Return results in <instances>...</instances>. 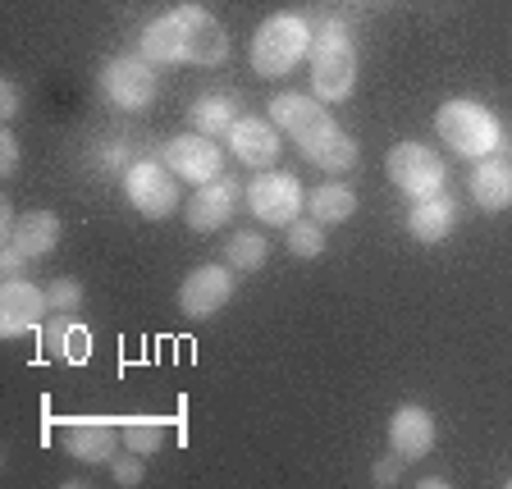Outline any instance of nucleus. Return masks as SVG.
Instances as JSON below:
<instances>
[{
  "instance_id": "nucleus-12",
  "label": "nucleus",
  "mask_w": 512,
  "mask_h": 489,
  "mask_svg": "<svg viewBox=\"0 0 512 489\" xmlns=\"http://www.w3.org/2000/svg\"><path fill=\"white\" fill-rule=\"evenodd\" d=\"M60 439L78 462H115V448L124 444L119 426L106 416H74L60 426Z\"/></svg>"
},
{
  "instance_id": "nucleus-30",
  "label": "nucleus",
  "mask_w": 512,
  "mask_h": 489,
  "mask_svg": "<svg viewBox=\"0 0 512 489\" xmlns=\"http://www.w3.org/2000/svg\"><path fill=\"white\" fill-rule=\"evenodd\" d=\"M0 170H5V174L19 170V142H14V133H5V138H0Z\"/></svg>"
},
{
  "instance_id": "nucleus-11",
  "label": "nucleus",
  "mask_w": 512,
  "mask_h": 489,
  "mask_svg": "<svg viewBox=\"0 0 512 489\" xmlns=\"http://www.w3.org/2000/svg\"><path fill=\"white\" fill-rule=\"evenodd\" d=\"M311 87H316L320 101H348L352 87H357V51H352V42L311 51Z\"/></svg>"
},
{
  "instance_id": "nucleus-33",
  "label": "nucleus",
  "mask_w": 512,
  "mask_h": 489,
  "mask_svg": "<svg viewBox=\"0 0 512 489\" xmlns=\"http://www.w3.org/2000/svg\"><path fill=\"white\" fill-rule=\"evenodd\" d=\"M0 266H5V275H23V266H28V256H23L19 247L5 243V256H0Z\"/></svg>"
},
{
  "instance_id": "nucleus-27",
  "label": "nucleus",
  "mask_w": 512,
  "mask_h": 489,
  "mask_svg": "<svg viewBox=\"0 0 512 489\" xmlns=\"http://www.w3.org/2000/svg\"><path fill=\"white\" fill-rule=\"evenodd\" d=\"M288 252L298 261H316L325 252V224H307V220H293L288 224Z\"/></svg>"
},
{
  "instance_id": "nucleus-4",
  "label": "nucleus",
  "mask_w": 512,
  "mask_h": 489,
  "mask_svg": "<svg viewBox=\"0 0 512 489\" xmlns=\"http://www.w3.org/2000/svg\"><path fill=\"white\" fill-rule=\"evenodd\" d=\"M247 206L261 224H275V229H288L298 220V211L307 206V192L298 188V179L284 170H261L252 183H247Z\"/></svg>"
},
{
  "instance_id": "nucleus-28",
  "label": "nucleus",
  "mask_w": 512,
  "mask_h": 489,
  "mask_svg": "<svg viewBox=\"0 0 512 489\" xmlns=\"http://www.w3.org/2000/svg\"><path fill=\"white\" fill-rule=\"evenodd\" d=\"M46 298H51V311H78L83 284L78 279H55V284H46Z\"/></svg>"
},
{
  "instance_id": "nucleus-6",
  "label": "nucleus",
  "mask_w": 512,
  "mask_h": 489,
  "mask_svg": "<svg viewBox=\"0 0 512 489\" xmlns=\"http://www.w3.org/2000/svg\"><path fill=\"white\" fill-rule=\"evenodd\" d=\"M101 92L115 101L119 110H142L156 96V74H151L147 55H115L101 64Z\"/></svg>"
},
{
  "instance_id": "nucleus-2",
  "label": "nucleus",
  "mask_w": 512,
  "mask_h": 489,
  "mask_svg": "<svg viewBox=\"0 0 512 489\" xmlns=\"http://www.w3.org/2000/svg\"><path fill=\"white\" fill-rule=\"evenodd\" d=\"M435 128L458 156L471 160L494 156V147H499V119L480 101H444V110L435 115Z\"/></svg>"
},
{
  "instance_id": "nucleus-3",
  "label": "nucleus",
  "mask_w": 512,
  "mask_h": 489,
  "mask_svg": "<svg viewBox=\"0 0 512 489\" xmlns=\"http://www.w3.org/2000/svg\"><path fill=\"white\" fill-rule=\"evenodd\" d=\"M124 192L133 211H142L147 220H165L179 211V174L165 160H133L124 174Z\"/></svg>"
},
{
  "instance_id": "nucleus-14",
  "label": "nucleus",
  "mask_w": 512,
  "mask_h": 489,
  "mask_svg": "<svg viewBox=\"0 0 512 489\" xmlns=\"http://www.w3.org/2000/svg\"><path fill=\"white\" fill-rule=\"evenodd\" d=\"M229 151H234L243 165H252V170H270L279 160V128L275 119H261V115H247L238 119L234 128H229Z\"/></svg>"
},
{
  "instance_id": "nucleus-20",
  "label": "nucleus",
  "mask_w": 512,
  "mask_h": 489,
  "mask_svg": "<svg viewBox=\"0 0 512 489\" xmlns=\"http://www.w3.org/2000/svg\"><path fill=\"white\" fill-rule=\"evenodd\" d=\"M142 55H147L151 64H183L188 60V55H183V32H179L174 10L151 19L147 28H142Z\"/></svg>"
},
{
  "instance_id": "nucleus-31",
  "label": "nucleus",
  "mask_w": 512,
  "mask_h": 489,
  "mask_svg": "<svg viewBox=\"0 0 512 489\" xmlns=\"http://www.w3.org/2000/svg\"><path fill=\"white\" fill-rule=\"evenodd\" d=\"M398 471H403V458H384V462H375V485H394L398 480Z\"/></svg>"
},
{
  "instance_id": "nucleus-32",
  "label": "nucleus",
  "mask_w": 512,
  "mask_h": 489,
  "mask_svg": "<svg viewBox=\"0 0 512 489\" xmlns=\"http://www.w3.org/2000/svg\"><path fill=\"white\" fill-rule=\"evenodd\" d=\"M0 115L5 119L19 115V83H0Z\"/></svg>"
},
{
  "instance_id": "nucleus-26",
  "label": "nucleus",
  "mask_w": 512,
  "mask_h": 489,
  "mask_svg": "<svg viewBox=\"0 0 512 489\" xmlns=\"http://www.w3.org/2000/svg\"><path fill=\"white\" fill-rule=\"evenodd\" d=\"M266 256H270V247L256 229H238V234L229 238V247H224V261H229L234 270H261L266 266Z\"/></svg>"
},
{
  "instance_id": "nucleus-9",
  "label": "nucleus",
  "mask_w": 512,
  "mask_h": 489,
  "mask_svg": "<svg viewBox=\"0 0 512 489\" xmlns=\"http://www.w3.org/2000/svg\"><path fill=\"white\" fill-rule=\"evenodd\" d=\"M46 311H51L46 288L28 284V279H19V275L5 279V288H0V330H5V339L32 334L37 325H42Z\"/></svg>"
},
{
  "instance_id": "nucleus-25",
  "label": "nucleus",
  "mask_w": 512,
  "mask_h": 489,
  "mask_svg": "<svg viewBox=\"0 0 512 489\" xmlns=\"http://www.w3.org/2000/svg\"><path fill=\"white\" fill-rule=\"evenodd\" d=\"M234 101L229 96H202L197 106H192V128L206 133V138H229V128H234Z\"/></svg>"
},
{
  "instance_id": "nucleus-13",
  "label": "nucleus",
  "mask_w": 512,
  "mask_h": 489,
  "mask_svg": "<svg viewBox=\"0 0 512 489\" xmlns=\"http://www.w3.org/2000/svg\"><path fill=\"white\" fill-rule=\"evenodd\" d=\"M160 160H165V165H170L179 179H188V183L220 179V147H215V138H206V133H183V138L165 142Z\"/></svg>"
},
{
  "instance_id": "nucleus-5",
  "label": "nucleus",
  "mask_w": 512,
  "mask_h": 489,
  "mask_svg": "<svg viewBox=\"0 0 512 489\" xmlns=\"http://www.w3.org/2000/svg\"><path fill=\"white\" fill-rule=\"evenodd\" d=\"M384 170H389V183H394L398 192H407L412 202L416 197L444 192V160L430 147H421V142H398V147L389 151V160H384Z\"/></svg>"
},
{
  "instance_id": "nucleus-24",
  "label": "nucleus",
  "mask_w": 512,
  "mask_h": 489,
  "mask_svg": "<svg viewBox=\"0 0 512 489\" xmlns=\"http://www.w3.org/2000/svg\"><path fill=\"white\" fill-rule=\"evenodd\" d=\"M119 435H124V444L133 448V453H160L165 448V439H170V421H160V416H124L119 421Z\"/></svg>"
},
{
  "instance_id": "nucleus-1",
  "label": "nucleus",
  "mask_w": 512,
  "mask_h": 489,
  "mask_svg": "<svg viewBox=\"0 0 512 489\" xmlns=\"http://www.w3.org/2000/svg\"><path fill=\"white\" fill-rule=\"evenodd\" d=\"M311 51V19L302 14H270L252 37V69L261 78H284Z\"/></svg>"
},
{
  "instance_id": "nucleus-8",
  "label": "nucleus",
  "mask_w": 512,
  "mask_h": 489,
  "mask_svg": "<svg viewBox=\"0 0 512 489\" xmlns=\"http://www.w3.org/2000/svg\"><path fill=\"white\" fill-rule=\"evenodd\" d=\"M234 298V266H197L179 284V311L188 320H211L224 302Z\"/></svg>"
},
{
  "instance_id": "nucleus-22",
  "label": "nucleus",
  "mask_w": 512,
  "mask_h": 489,
  "mask_svg": "<svg viewBox=\"0 0 512 489\" xmlns=\"http://www.w3.org/2000/svg\"><path fill=\"white\" fill-rule=\"evenodd\" d=\"M307 211L316 224H343L357 215V192L343 188V183H320L307 197Z\"/></svg>"
},
{
  "instance_id": "nucleus-18",
  "label": "nucleus",
  "mask_w": 512,
  "mask_h": 489,
  "mask_svg": "<svg viewBox=\"0 0 512 489\" xmlns=\"http://www.w3.org/2000/svg\"><path fill=\"white\" fill-rule=\"evenodd\" d=\"M471 197L480 211H508L512 206V165L503 156H480L471 170Z\"/></svg>"
},
{
  "instance_id": "nucleus-15",
  "label": "nucleus",
  "mask_w": 512,
  "mask_h": 489,
  "mask_svg": "<svg viewBox=\"0 0 512 489\" xmlns=\"http://www.w3.org/2000/svg\"><path fill=\"white\" fill-rule=\"evenodd\" d=\"M389 444L403 462H421L435 448V416L426 407L403 403L394 416H389Z\"/></svg>"
},
{
  "instance_id": "nucleus-16",
  "label": "nucleus",
  "mask_w": 512,
  "mask_h": 489,
  "mask_svg": "<svg viewBox=\"0 0 512 489\" xmlns=\"http://www.w3.org/2000/svg\"><path fill=\"white\" fill-rule=\"evenodd\" d=\"M238 206V179H211V183H197V192L188 197V224L197 229V234H211V229H220L229 215H234Z\"/></svg>"
},
{
  "instance_id": "nucleus-34",
  "label": "nucleus",
  "mask_w": 512,
  "mask_h": 489,
  "mask_svg": "<svg viewBox=\"0 0 512 489\" xmlns=\"http://www.w3.org/2000/svg\"><path fill=\"white\" fill-rule=\"evenodd\" d=\"M508 489H512V476H508Z\"/></svg>"
},
{
  "instance_id": "nucleus-23",
  "label": "nucleus",
  "mask_w": 512,
  "mask_h": 489,
  "mask_svg": "<svg viewBox=\"0 0 512 489\" xmlns=\"http://www.w3.org/2000/svg\"><path fill=\"white\" fill-rule=\"evenodd\" d=\"M270 119H275V128H284V133H307L316 119H325V110L311 101V96H298V92H279L275 101H270Z\"/></svg>"
},
{
  "instance_id": "nucleus-29",
  "label": "nucleus",
  "mask_w": 512,
  "mask_h": 489,
  "mask_svg": "<svg viewBox=\"0 0 512 489\" xmlns=\"http://www.w3.org/2000/svg\"><path fill=\"white\" fill-rule=\"evenodd\" d=\"M115 480L124 489L142 485V453H133V448H128V458H115Z\"/></svg>"
},
{
  "instance_id": "nucleus-10",
  "label": "nucleus",
  "mask_w": 512,
  "mask_h": 489,
  "mask_svg": "<svg viewBox=\"0 0 512 489\" xmlns=\"http://www.w3.org/2000/svg\"><path fill=\"white\" fill-rule=\"evenodd\" d=\"M298 151L316 165V170H330V174H343L357 165V142H352L330 115L316 119L307 133H298Z\"/></svg>"
},
{
  "instance_id": "nucleus-17",
  "label": "nucleus",
  "mask_w": 512,
  "mask_h": 489,
  "mask_svg": "<svg viewBox=\"0 0 512 489\" xmlns=\"http://www.w3.org/2000/svg\"><path fill=\"white\" fill-rule=\"evenodd\" d=\"M458 224V206L448 192H435V197H416L412 211H407V234L416 243H444Z\"/></svg>"
},
{
  "instance_id": "nucleus-19",
  "label": "nucleus",
  "mask_w": 512,
  "mask_h": 489,
  "mask_svg": "<svg viewBox=\"0 0 512 489\" xmlns=\"http://www.w3.org/2000/svg\"><path fill=\"white\" fill-rule=\"evenodd\" d=\"M5 243L19 247L28 261L51 256L55 243H60V215H55V211H28L23 220H14V229L5 234Z\"/></svg>"
},
{
  "instance_id": "nucleus-21",
  "label": "nucleus",
  "mask_w": 512,
  "mask_h": 489,
  "mask_svg": "<svg viewBox=\"0 0 512 489\" xmlns=\"http://www.w3.org/2000/svg\"><path fill=\"white\" fill-rule=\"evenodd\" d=\"M87 348H92V343H87V330L78 320H69V311H60V316L42 330V352L55 357V362H83Z\"/></svg>"
},
{
  "instance_id": "nucleus-7",
  "label": "nucleus",
  "mask_w": 512,
  "mask_h": 489,
  "mask_svg": "<svg viewBox=\"0 0 512 489\" xmlns=\"http://www.w3.org/2000/svg\"><path fill=\"white\" fill-rule=\"evenodd\" d=\"M174 19H179L188 64H206V69L224 64V55H229V32H224V23L215 19L211 10H202V5H179Z\"/></svg>"
}]
</instances>
